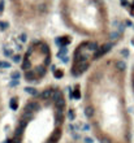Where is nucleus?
<instances>
[{
  "label": "nucleus",
  "mask_w": 134,
  "mask_h": 143,
  "mask_svg": "<svg viewBox=\"0 0 134 143\" xmlns=\"http://www.w3.org/2000/svg\"><path fill=\"white\" fill-rule=\"evenodd\" d=\"M8 27V24L7 22H0V29L1 30H5Z\"/></svg>",
  "instance_id": "obj_4"
},
{
  "label": "nucleus",
  "mask_w": 134,
  "mask_h": 143,
  "mask_svg": "<svg viewBox=\"0 0 134 143\" xmlns=\"http://www.w3.org/2000/svg\"><path fill=\"white\" fill-rule=\"evenodd\" d=\"M116 60L105 61L87 81L83 113L98 143H132V124Z\"/></svg>",
  "instance_id": "obj_1"
},
{
  "label": "nucleus",
  "mask_w": 134,
  "mask_h": 143,
  "mask_svg": "<svg viewBox=\"0 0 134 143\" xmlns=\"http://www.w3.org/2000/svg\"><path fill=\"white\" fill-rule=\"evenodd\" d=\"M26 34H25V33H22L21 35H20V39H21V42H26Z\"/></svg>",
  "instance_id": "obj_3"
},
{
  "label": "nucleus",
  "mask_w": 134,
  "mask_h": 143,
  "mask_svg": "<svg viewBox=\"0 0 134 143\" xmlns=\"http://www.w3.org/2000/svg\"><path fill=\"white\" fill-rule=\"evenodd\" d=\"M66 113V99L60 89L35 91L20 111L8 143H60Z\"/></svg>",
  "instance_id": "obj_2"
},
{
  "label": "nucleus",
  "mask_w": 134,
  "mask_h": 143,
  "mask_svg": "<svg viewBox=\"0 0 134 143\" xmlns=\"http://www.w3.org/2000/svg\"><path fill=\"white\" fill-rule=\"evenodd\" d=\"M3 9H4V1H3V0H0V13L3 12Z\"/></svg>",
  "instance_id": "obj_5"
},
{
  "label": "nucleus",
  "mask_w": 134,
  "mask_h": 143,
  "mask_svg": "<svg viewBox=\"0 0 134 143\" xmlns=\"http://www.w3.org/2000/svg\"><path fill=\"white\" fill-rule=\"evenodd\" d=\"M1 116H3V107H1V101H0V121H1Z\"/></svg>",
  "instance_id": "obj_6"
},
{
  "label": "nucleus",
  "mask_w": 134,
  "mask_h": 143,
  "mask_svg": "<svg viewBox=\"0 0 134 143\" xmlns=\"http://www.w3.org/2000/svg\"><path fill=\"white\" fill-rule=\"evenodd\" d=\"M121 3H122V5H126V0H121Z\"/></svg>",
  "instance_id": "obj_8"
},
{
  "label": "nucleus",
  "mask_w": 134,
  "mask_h": 143,
  "mask_svg": "<svg viewBox=\"0 0 134 143\" xmlns=\"http://www.w3.org/2000/svg\"><path fill=\"white\" fill-rule=\"evenodd\" d=\"M20 59H21V57H20V56H17V55H16V56H13V60H15V61H20Z\"/></svg>",
  "instance_id": "obj_7"
}]
</instances>
